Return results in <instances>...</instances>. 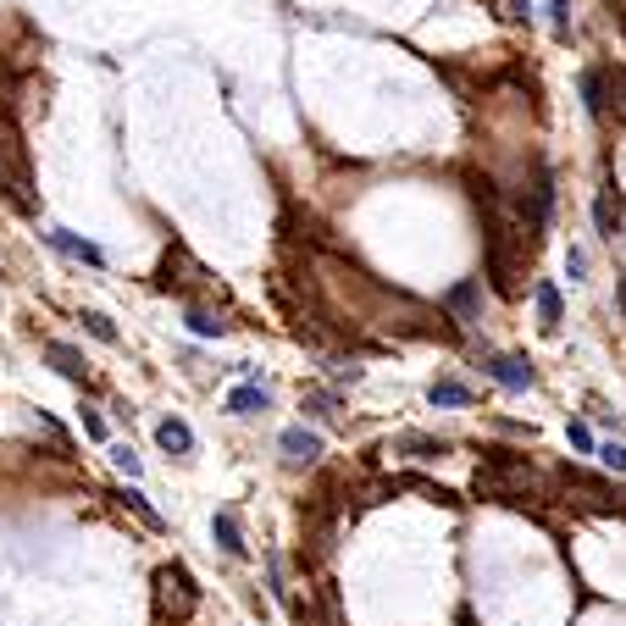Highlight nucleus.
<instances>
[{
  "label": "nucleus",
  "mask_w": 626,
  "mask_h": 626,
  "mask_svg": "<svg viewBox=\"0 0 626 626\" xmlns=\"http://www.w3.org/2000/svg\"><path fill=\"white\" fill-rule=\"evenodd\" d=\"M394 449L399 455H416V460H433V455H444V438H427V433H399L394 438Z\"/></svg>",
  "instance_id": "ddd939ff"
},
{
  "label": "nucleus",
  "mask_w": 626,
  "mask_h": 626,
  "mask_svg": "<svg viewBox=\"0 0 626 626\" xmlns=\"http://www.w3.org/2000/svg\"><path fill=\"white\" fill-rule=\"evenodd\" d=\"M566 272H571V283H588V250H566Z\"/></svg>",
  "instance_id": "5701e85b"
},
{
  "label": "nucleus",
  "mask_w": 626,
  "mask_h": 626,
  "mask_svg": "<svg viewBox=\"0 0 626 626\" xmlns=\"http://www.w3.org/2000/svg\"><path fill=\"white\" fill-rule=\"evenodd\" d=\"M156 599H161V615H172V621H189L194 604H200V593H194V577L183 566H161L156 571Z\"/></svg>",
  "instance_id": "7ed1b4c3"
},
{
  "label": "nucleus",
  "mask_w": 626,
  "mask_h": 626,
  "mask_svg": "<svg viewBox=\"0 0 626 626\" xmlns=\"http://www.w3.org/2000/svg\"><path fill=\"white\" fill-rule=\"evenodd\" d=\"M189 333L194 338H222V333H228V322L211 316V311H189Z\"/></svg>",
  "instance_id": "a211bd4d"
},
{
  "label": "nucleus",
  "mask_w": 626,
  "mask_h": 626,
  "mask_svg": "<svg viewBox=\"0 0 626 626\" xmlns=\"http://www.w3.org/2000/svg\"><path fill=\"white\" fill-rule=\"evenodd\" d=\"M427 405H438V410H466V405H477V394H471L460 377H438V383L427 388Z\"/></svg>",
  "instance_id": "0eeeda50"
},
{
  "label": "nucleus",
  "mask_w": 626,
  "mask_h": 626,
  "mask_svg": "<svg viewBox=\"0 0 626 626\" xmlns=\"http://www.w3.org/2000/svg\"><path fill=\"white\" fill-rule=\"evenodd\" d=\"M482 372L494 377L499 388H510V394H527V388L538 383V372H532L527 355H488V366H482Z\"/></svg>",
  "instance_id": "20e7f679"
},
{
  "label": "nucleus",
  "mask_w": 626,
  "mask_h": 626,
  "mask_svg": "<svg viewBox=\"0 0 626 626\" xmlns=\"http://www.w3.org/2000/svg\"><path fill=\"white\" fill-rule=\"evenodd\" d=\"M305 410H311V416H333L338 394H305Z\"/></svg>",
  "instance_id": "393cba45"
},
{
  "label": "nucleus",
  "mask_w": 626,
  "mask_h": 626,
  "mask_svg": "<svg viewBox=\"0 0 626 626\" xmlns=\"http://www.w3.org/2000/svg\"><path fill=\"white\" fill-rule=\"evenodd\" d=\"M50 244H56L61 255H73V261H84V266H106V250L100 244H89V239H78V233H67V228H50L45 233Z\"/></svg>",
  "instance_id": "423d86ee"
},
{
  "label": "nucleus",
  "mask_w": 626,
  "mask_h": 626,
  "mask_svg": "<svg viewBox=\"0 0 626 626\" xmlns=\"http://www.w3.org/2000/svg\"><path fill=\"white\" fill-rule=\"evenodd\" d=\"M477 305H482V289H477V283H460V289H449V311H455L460 322H477Z\"/></svg>",
  "instance_id": "2eb2a0df"
},
{
  "label": "nucleus",
  "mask_w": 626,
  "mask_h": 626,
  "mask_svg": "<svg viewBox=\"0 0 626 626\" xmlns=\"http://www.w3.org/2000/svg\"><path fill=\"white\" fill-rule=\"evenodd\" d=\"M471 488H477V499H494V505H527L532 466H527L521 455H505V449H494V455L477 466Z\"/></svg>",
  "instance_id": "f257e3e1"
},
{
  "label": "nucleus",
  "mask_w": 626,
  "mask_h": 626,
  "mask_svg": "<svg viewBox=\"0 0 626 626\" xmlns=\"http://www.w3.org/2000/svg\"><path fill=\"white\" fill-rule=\"evenodd\" d=\"M84 327L100 338V344H117V327H111V316H100V311H84Z\"/></svg>",
  "instance_id": "412c9836"
},
{
  "label": "nucleus",
  "mask_w": 626,
  "mask_h": 626,
  "mask_svg": "<svg viewBox=\"0 0 626 626\" xmlns=\"http://www.w3.org/2000/svg\"><path fill=\"white\" fill-rule=\"evenodd\" d=\"M538 316H543V333L560 327V289L554 283H538Z\"/></svg>",
  "instance_id": "f3484780"
},
{
  "label": "nucleus",
  "mask_w": 626,
  "mask_h": 626,
  "mask_svg": "<svg viewBox=\"0 0 626 626\" xmlns=\"http://www.w3.org/2000/svg\"><path fill=\"white\" fill-rule=\"evenodd\" d=\"M156 444L167 449V455H194V427L178 422V416H167V422H156Z\"/></svg>",
  "instance_id": "1a4fd4ad"
},
{
  "label": "nucleus",
  "mask_w": 626,
  "mask_h": 626,
  "mask_svg": "<svg viewBox=\"0 0 626 626\" xmlns=\"http://www.w3.org/2000/svg\"><path fill=\"white\" fill-rule=\"evenodd\" d=\"M84 433H89V438H106V422H100L95 410H84Z\"/></svg>",
  "instance_id": "a878e982"
},
{
  "label": "nucleus",
  "mask_w": 626,
  "mask_h": 626,
  "mask_svg": "<svg viewBox=\"0 0 626 626\" xmlns=\"http://www.w3.org/2000/svg\"><path fill=\"white\" fill-rule=\"evenodd\" d=\"M0 189L12 194L17 205H28V156H23V139L6 117H0Z\"/></svg>",
  "instance_id": "f03ea898"
},
{
  "label": "nucleus",
  "mask_w": 626,
  "mask_h": 626,
  "mask_svg": "<svg viewBox=\"0 0 626 626\" xmlns=\"http://www.w3.org/2000/svg\"><path fill=\"white\" fill-rule=\"evenodd\" d=\"M543 6H549V17H554V34L566 39L571 34V0H543Z\"/></svg>",
  "instance_id": "4be33fe9"
},
{
  "label": "nucleus",
  "mask_w": 626,
  "mask_h": 626,
  "mask_svg": "<svg viewBox=\"0 0 626 626\" xmlns=\"http://www.w3.org/2000/svg\"><path fill=\"white\" fill-rule=\"evenodd\" d=\"M266 405H272V399H266V388H255V383H239V388L228 394V410H233V416H261Z\"/></svg>",
  "instance_id": "f8f14e48"
},
{
  "label": "nucleus",
  "mask_w": 626,
  "mask_h": 626,
  "mask_svg": "<svg viewBox=\"0 0 626 626\" xmlns=\"http://www.w3.org/2000/svg\"><path fill=\"white\" fill-rule=\"evenodd\" d=\"M45 361L56 366L61 377H73V383H84V355H78L73 344H61V338H50V344H45Z\"/></svg>",
  "instance_id": "9b49d317"
},
{
  "label": "nucleus",
  "mask_w": 626,
  "mask_h": 626,
  "mask_svg": "<svg viewBox=\"0 0 626 626\" xmlns=\"http://www.w3.org/2000/svg\"><path fill=\"white\" fill-rule=\"evenodd\" d=\"M505 6H510V17H516V23H527V17H532V6H527V0H505Z\"/></svg>",
  "instance_id": "bb28decb"
},
{
  "label": "nucleus",
  "mask_w": 626,
  "mask_h": 626,
  "mask_svg": "<svg viewBox=\"0 0 626 626\" xmlns=\"http://www.w3.org/2000/svg\"><path fill=\"white\" fill-rule=\"evenodd\" d=\"M283 460L289 466H316L322 460V433H311V427H283Z\"/></svg>",
  "instance_id": "39448f33"
},
{
  "label": "nucleus",
  "mask_w": 626,
  "mask_h": 626,
  "mask_svg": "<svg viewBox=\"0 0 626 626\" xmlns=\"http://www.w3.org/2000/svg\"><path fill=\"white\" fill-rule=\"evenodd\" d=\"M604 78H610V73H604V67H588V73H582V100H588V117L593 122H604V117H610V89H604Z\"/></svg>",
  "instance_id": "6e6552de"
},
{
  "label": "nucleus",
  "mask_w": 626,
  "mask_h": 626,
  "mask_svg": "<svg viewBox=\"0 0 626 626\" xmlns=\"http://www.w3.org/2000/svg\"><path fill=\"white\" fill-rule=\"evenodd\" d=\"M593 222H599L604 239H615V233H621V205L610 200V189H599V200H593Z\"/></svg>",
  "instance_id": "4468645a"
},
{
  "label": "nucleus",
  "mask_w": 626,
  "mask_h": 626,
  "mask_svg": "<svg viewBox=\"0 0 626 626\" xmlns=\"http://www.w3.org/2000/svg\"><path fill=\"white\" fill-rule=\"evenodd\" d=\"M566 438H571V449H577V455H593V449H599V438H593V427H588V422H571V427H566Z\"/></svg>",
  "instance_id": "aec40b11"
},
{
  "label": "nucleus",
  "mask_w": 626,
  "mask_h": 626,
  "mask_svg": "<svg viewBox=\"0 0 626 626\" xmlns=\"http://www.w3.org/2000/svg\"><path fill=\"white\" fill-rule=\"evenodd\" d=\"M211 538H217V549L233 554V560L244 554V532H239V516H233V510H217V516H211Z\"/></svg>",
  "instance_id": "9d476101"
},
{
  "label": "nucleus",
  "mask_w": 626,
  "mask_h": 626,
  "mask_svg": "<svg viewBox=\"0 0 626 626\" xmlns=\"http://www.w3.org/2000/svg\"><path fill=\"white\" fill-rule=\"evenodd\" d=\"M111 499H117V505H128L133 516L145 521V527H161V516H156V510H150V499L139 494V488H111Z\"/></svg>",
  "instance_id": "dca6fc26"
},
{
  "label": "nucleus",
  "mask_w": 626,
  "mask_h": 626,
  "mask_svg": "<svg viewBox=\"0 0 626 626\" xmlns=\"http://www.w3.org/2000/svg\"><path fill=\"white\" fill-rule=\"evenodd\" d=\"M111 466H117L128 482L139 477V471H145V466H139V455H133V444H111Z\"/></svg>",
  "instance_id": "6ab92c4d"
},
{
  "label": "nucleus",
  "mask_w": 626,
  "mask_h": 626,
  "mask_svg": "<svg viewBox=\"0 0 626 626\" xmlns=\"http://www.w3.org/2000/svg\"><path fill=\"white\" fill-rule=\"evenodd\" d=\"M599 460L610 471H626V444H615V438H610V444H599Z\"/></svg>",
  "instance_id": "b1692460"
}]
</instances>
